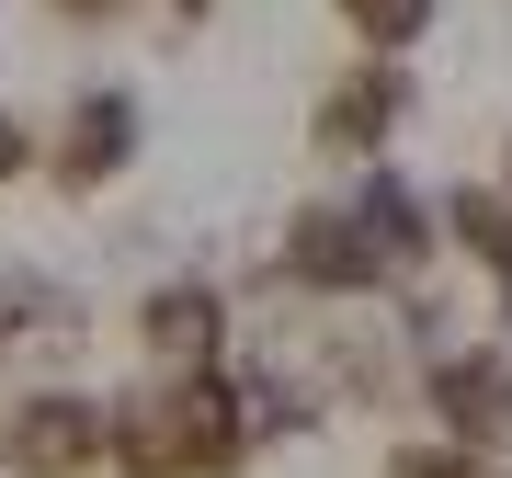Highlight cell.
Here are the masks:
<instances>
[{"label": "cell", "mask_w": 512, "mask_h": 478, "mask_svg": "<svg viewBox=\"0 0 512 478\" xmlns=\"http://www.w3.org/2000/svg\"><path fill=\"white\" fill-rule=\"evenodd\" d=\"M342 23H353V35L387 57V46H410L421 23H433V0H342Z\"/></svg>", "instance_id": "8992f818"}, {"label": "cell", "mask_w": 512, "mask_h": 478, "mask_svg": "<svg viewBox=\"0 0 512 478\" xmlns=\"http://www.w3.org/2000/svg\"><path fill=\"white\" fill-rule=\"evenodd\" d=\"M35 160H46V171H57L69 194H92L114 160H137V92H92V103L69 114V137H46Z\"/></svg>", "instance_id": "6da1fadb"}, {"label": "cell", "mask_w": 512, "mask_h": 478, "mask_svg": "<svg viewBox=\"0 0 512 478\" xmlns=\"http://www.w3.org/2000/svg\"><path fill=\"white\" fill-rule=\"evenodd\" d=\"M285 262H296L308 285H330V296H353V285H376V274H387V262H376V239H365V217H342V205H296Z\"/></svg>", "instance_id": "7a4b0ae2"}, {"label": "cell", "mask_w": 512, "mask_h": 478, "mask_svg": "<svg viewBox=\"0 0 512 478\" xmlns=\"http://www.w3.org/2000/svg\"><path fill=\"white\" fill-rule=\"evenodd\" d=\"M365 239H376V262H387V251H399V262L433 251V217H421V194L399 183V171H376V183H365Z\"/></svg>", "instance_id": "5b68a950"}, {"label": "cell", "mask_w": 512, "mask_h": 478, "mask_svg": "<svg viewBox=\"0 0 512 478\" xmlns=\"http://www.w3.org/2000/svg\"><path fill=\"white\" fill-rule=\"evenodd\" d=\"M399 103H410V80L376 57V69H353L342 92H330V137H342V148H365V137H387V126H399Z\"/></svg>", "instance_id": "277c9868"}, {"label": "cell", "mask_w": 512, "mask_h": 478, "mask_svg": "<svg viewBox=\"0 0 512 478\" xmlns=\"http://www.w3.org/2000/svg\"><path fill=\"white\" fill-rule=\"evenodd\" d=\"M148 342H160L171 365H194V376H205V353L228 342V308H217V285H160V296H148Z\"/></svg>", "instance_id": "3957f363"}, {"label": "cell", "mask_w": 512, "mask_h": 478, "mask_svg": "<svg viewBox=\"0 0 512 478\" xmlns=\"http://www.w3.org/2000/svg\"><path fill=\"white\" fill-rule=\"evenodd\" d=\"M35 160V126H12V114H0V171H23Z\"/></svg>", "instance_id": "52a82bcc"}]
</instances>
